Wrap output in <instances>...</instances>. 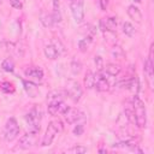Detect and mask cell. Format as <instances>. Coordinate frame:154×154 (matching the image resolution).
I'll return each mask as SVG.
<instances>
[{
    "instance_id": "obj_1",
    "label": "cell",
    "mask_w": 154,
    "mask_h": 154,
    "mask_svg": "<svg viewBox=\"0 0 154 154\" xmlns=\"http://www.w3.org/2000/svg\"><path fill=\"white\" fill-rule=\"evenodd\" d=\"M131 105L134 109V116H135V124L138 128H144L147 125V109L144 102L135 94L131 99Z\"/></svg>"
},
{
    "instance_id": "obj_2",
    "label": "cell",
    "mask_w": 154,
    "mask_h": 154,
    "mask_svg": "<svg viewBox=\"0 0 154 154\" xmlns=\"http://www.w3.org/2000/svg\"><path fill=\"white\" fill-rule=\"evenodd\" d=\"M4 138L7 142H12L19 135V125L14 117H10L4 126Z\"/></svg>"
},
{
    "instance_id": "obj_3",
    "label": "cell",
    "mask_w": 154,
    "mask_h": 154,
    "mask_svg": "<svg viewBox=\"0 0 154 154\" xmlns=\"http://www.w3.org/2000/svg\"><path fill=\"white\" fill-rule=\"evenodd\" d=\"M65 93H66V96H69L73 102H78L82 97L83 90L78 82H76L75 79H67L66 87H65Z\"/></svg>"
},
{
    "instance_id": "obj_4",
    "label": "cell",
    "mask_w": 154,
    "mask_h": 154,
    "mask_svg": "<svg viewBox=\"0 0 154 154\" xmlns=\"http://www.w3.org/2000/svg\"><path fill=\"white\" fill-rule=\"evenodd\" d=\"M40 119L41 114L37 111V108H31L26 114H25V120L28 123L29 131L31 132H38L40 131Z\"/></svg>"
},
{
    "instance_id": "obj_5",
    "label": "cell",
    "mask_w": 154,
    "mask_h": 154,
    "mask_svg": "<svg viewBox=\"0 0 154 154\" xmlns=\"http://www.w3.org/2000/svg\"><path fill=\"white\" fill-rule=\"evenodd\" d=\"M71 13L73 16V19L76 23H81L84 18V5L83 0H72L70 1Z\"/></svg>"
},
{
    "instance_id": "obj_6",
    "label": "cell",
    "mask_w": 154,
    "mask_h": 154,
    "mask_svg": "<svg viewBox=\"0 0 154 154\" xmlns=\"http://www.w3.org/2000/svg\"><path fill=\"white\" fill-rule=\"evenodd\" d=\"M36 140H37V132H31V131H29L28 134L23 135V136L19 138L18 148H20V149H29V148H31V147L35 146Z\"/></svg>"
},
{
    "instance_id": "obj_7",
    "label": "cell",
    "mask_w": 154,
    "mask_h": 154,
    "mask_svg": "<svg viewBox=\"0 0 154 154\" xmlns=\"http://www.w3.org/2000/svg\"><path fill=\"white\" fill-rule=\"evenodd\" d=\"M63 116H64L65 122H66L67 124H75V123H77L78 120L84 119V113L81 112V111L77 109V108H73V107H69L67 111H66Z\"/></svg>"
},
{
    "instance_id": "obj_8",
    "label": "cell",
    "mask_w": 154,
    "mask_h": 154,
    "mask_svg": "<svg viewBox=\"0 0 154 154\" xmlns=\"http://www.w3.org/2000/svg\"><path fill=\"white\" fill-rule=\"evenodd\" d=\"M58 132H59V131H58L57 126L54 125L53 122H51V123L48 124V126H47V130H46L45 135H43V138H42V141H41V146H42V147H47V146L52 144V142H53V140L55 138V135H57Z\"/></svg>"
},
{
    "instance_id": "obj_9",
    "label": "cell",
    "mask_w": 154,
    "mask_h": 154,
    "mask_svg": "<svg viewBox=\"0 0 154 154\" xmlns=\"http://www.w3.org/2000/svg\"><path fill=\"white\" fill-rule=\"evenodd\" d=\"M24 73H25V77H28L29 81H31L34 83H40L43 79V70L41 67H37V66L28 67L24 71Z\"/></svg>"
},
{
    "instance_id": "obj_10",
    "label": "cell",
    "mask_w": 154,
    "mask_h": 154,
    "mask_svg": "<svg viewBox=\"0 0 154 154\" xmlns=\"http://www.w3.org/2000/svg\"><path fill=\"white\" fill-rule=\"evenodd\" d=\"M100 29L101 31H114L117 29V19L114 17H107V18H102L100 20Z\"/></svg>"
},
{
    "instance_id": "obj_11",
    "label": "cell",
    "mask_w": 154,
    "mask_h": 154,
    "mask_svg": "<svg viewBox=\"0 0 154 154\" xmlns=\"http://www.w3.org/2000/svg\"><path fill=\"white\" fill-rule=\"evenodd\" d=\"M109 83L108 81L102 76V73L99 71L97 73H95V84L94 88H96L99 91H107L109 89Z\"/></svg>"
},
{
    "instance_id": "obj_12",
    "label": "cell",
    "mask_w": 154,
    "mask_h": 154,
    "mask_svg": "<svg viewBox=\"0 0 154 154\" xmlns=\"http://www.w3.org/2000/svg\"><path fill=\"white\" fill-rule=\"evenodd\" d=\"M126 11H128V14H129V17L131 19L136 20L137 23H141V20H142V12H141V10L137 6L130 5V6H128Z\"/></svg>"
},
{
    "instance_id": "obj_13",
    "label": "cell",
    "mask_w": 154,
    "mask_h": 154,
    "mask_svg": "<svg viewBox=\"0 0 154 154\" xmlns=\"http://www.w3.org/2000/svg\"><path fill=\"white\" fill-rule=\"evenodd\" d=\"M52 18L54 23H60L61 22V11H60V2L59 0H53V12H52Z\"/></svg>"
},
{
    "instance_id": "obj_14",
    "label": "cell",
    "mask_w": 154,
    "mask_h": 154,
    "mask_svg": "<svg viewBox=\"0 0 154 154\" xmlns=\"http://www.w3.org/2000/svg\"><path fill=\"white\" fill-rule=\"evenodd\" d=\"M43 52H45L46 58L49 59V60H55V59L59 57V53H58V51L54 48L53 45H47V46H45Z\"/></svg>"
},
{
    "instance_id": "obj_15",
    "label": "cell",
    "mask_w": 154,
    "mask_h": 154,
    "mask_svg": "<svg viewBox=\"0 0 154 154\" xmlns=\"http://www.w3.org/2000/svg\"><path fill=\"white\" fill-rule=\"evenodd\" d=\"M23 85H24L25 91L29 94V96H31V97H35L36 96V94H37V87H36V84L34 82L23 79Z\"/></svg>"
},
{
    "instance_id": "obj_16",
    "label": "cell",
    "mask_w": 154,
    "mask_h": 154,
    "mask_svg": "<svg viewBox=\"0 0 154 154\" xmlns=\"http://www.w3.org/2000/svg\"><path fill=\"white\" fill-rule=\"evenodd\" d=\"M94 84H95V73L93 71L88 70L84 76V85L87 89H93Z\"/></svg>"
},
{
    "instance_id": "obj_17",
    "label": "cell",
    "mask_w": 154,
    "mask_h": 154,
    "mask_svg": "<svg viewBox=\"0 0 154 154\" xmlns=\"http://www.w3.org/2000/svg\"><path fill=\"white\" fill-rule=\"evenodd\" d=\"M103 70L106 73L111 75V76H118L120 73V66L117 64H107L106 66H103Z\"/></svg>"
},
{
    "instance_id": "obj_18",
    "label": "cell",
    "mask_w": 154,
    "mask_h": 154,
    "mask_svg": "<svg viewBox=\"0 0 154 154\" xmlns=\"http://www.w3.org/2000/svg\"><path fill=\"white\" fill-rule=\"evenodd\" d=\"M61 101H63V100H61ZM61 101H49V102H48L47 111H48V113H49L51 116H53V117L58 116V113H59V105H60Z\"/></svg>"
},
{
    "instance_id": "obj_19",
    "label": "cell",
    "mask_w": 154,
    "mask_h": 154,
    "mask_svg": "<svg viewBox=\"0 0 154 154\" xmlns=\"http://www.w3.org/2000/svg\"><path fill=\"white\" fill-rule=\"evenodd\" d=\"M128 89L131 90L132 93L137 94L138 89H140V84H138V78L136 76H131L129 77V84H128Z\"/></svg>"
},
{
    "instance_id": "obj_20",
    "label": "cell",
    "mask_w": 154,
    "mask_h": 154,
    "mask_svg": "<svg viewBox=\"0 0 154 154\" xmlns=\"http://www.w3.org/2000/svg\"><path fill=\"white\" fill-rule=\"evenodd\" d=\"M40 20L43 24V26H46V28H51L54 24V20L52 18V14H48V13H41Z\"/></svg>"
},
{
    "instance_id": "obj_21",
    "label": "cell",
    "mask_w": 154,
    "mask_h": 154,
    "mask_svg": "<svg viewBox=\"0 0 154 154\" xmlns=\"http://www.w3.org/2000/svg\"><path fill=\"white\" fill-rule=\"evenodd\" d=\"M123 32H124L126 36L132 37V36L136 34V29H135V26H134L130 22H124V23H123Z\"/></svg>"
},
{
    "instance_id": "obj_22",
    "label": "cell",
    "mask_w": 154,
    "mask_h": 154,
    "mask_svg": "<svg viewBox=\"0 0 154 154\" xmlns=\"http://www.w3.org/2000/svg\"><path fill=\"white\" fill-rule=\"evenodd\" d=\"M66 95L65 91H61V90H53L48 94V100L49 101H61L63 97Z\"/></svg>"
},
{
    "instance_id": "obj_23",
    "label": "cell",
    "mask_w": 154,
    "mask_h": 154,
    "mask_svg": "<svg viewBox=\"0 0 154 154\" xmlns=\"http://www.w3.org/2000/svg\"><path fill=\"white\" fill-rule=\"evenodd\" d=\"M1 69L6 72H13L14 71V63L11 58H6L4 59V61L1 63Z\"/></svg>"
},
{
    "instance_id": "obj_24",
    "label": "cell",
    "mask_w": 154,
    "mask_h": 154,
    "mask_svg": "<svg viewBox=\"0 0 154 154\" xmlns=\"http://www.w3.org/2000/svg\"><path fill=\"white\" fill-rule=\"evenodd\" d=\"M111 55H112V58H114V59H123V58L125 57V53H124V51H123L122 47H119V46H113L112 49H111Z\"/></svg>"
},
{
    "instance_id": "obj_25",
    "label": "cell",
    "mask_w": 154,
    "mask_h": 154,
    "mask_svg": "<svg viewBox=\"0 0 154 154\" xmlns=\"http://www.w3.org/2000/svg\"><path fill=\"white\" fill-rule=\"evenodd\" d=\"M153 66H154L153 59L147 58V60L144 61V72L147 73V76H148L150 79L153 78Z\"/></svg>"
},
{
    "instance_id": "obj_26",
    "label": "cell",
    "mask_w": 154,
    "mask_h": 154,
    "mask_svg": "<svg viewBox=\"0 0 154 154\" xmlns=\"http://www.w3.org/2000/svg\"><path fill=\"white\" fill-rule=\"evenodd\" d=\"M91 40H93V37H90V36H85V38L79 40V42H78V48H79V51H81V52H87V49H88L89 43L91 42Z\"/></svg>"
},
{
    "instance_id": "obj_27",
    "label": "cell",
    "mask_w": 154,
    "mask_h": 154,
    "mask_svg": "<svg viewBox=\"0 0 154 154\" xmlns=\"http://www.w3.org/2000/svg\"><path fill=\"white\" fill-rule=\"evenodd\" d=\"M0 89H1L4 93H6V94H12V93L14 91L13 84H12L11 82H7V81H5V82H2V83L0 84Z\"/></svg>"
},
{
    "instance_id": "obj_28",
    "label": "cell",
    "mask_w": 154,
    "mask_h": 154,
    "mask_svg": "<svg viewBox=\"0 0 154 154\" xmlns=\"http://www.w3.org/2000/svg\"><path fill=\"white\" fill-rule=\"evenodd\" d=\"M52 45L54 46V48L58 51L59 54H64V53H65V51H66V49H65V46L61 43V41H60L59 38H53V40H52Z\"/></svg>"
},
{
    "instance_id": "obj_29",
    "label": "cell",
    "mask_w": 154,
    "mask_h": 154,
    "mask_svg": "<svg viewBox=\"0 0 154 154\" xmlns=\"http://www.w3.org/2000/svg\"><path fill=\"white\" fill-rule=\"evenodd\" d=\"M81 70H82V64H81V61L77 60V59H73V60L71 61V72H72L73 75H78V73L81 72Z\"/></svg>"
},
{
    "instance_id": "obj_30",
    "label": "cell",
    "mask_w": 154,
    "mask_h": 154,
    "mask_svg": "<svg viewBox=\"0 0 154 154\" xmlns=\"http://www.w3.org/2000/svg\"><path fill=\"white\" fill-rule=\"evenodd\" d=\"M94 63H95V66H96L97 71L103 70V59H102V57H100V55H95V58H94Z\"/></svg>"
},
{
    "instance_id": "obj_31",
    "label": "cell",
    "mask_w": 154,
    "mask_h": 154,
    "mask_svg": "<svg viewBox=\"0 0 154 154\" xmlns=\"http://www.w3.org/2000/svg\"><path fill=\"white\" fill-rule=\"evenodd\" d=\"M69 152H70V153H75V154H78V153H87V148L83 147V146H75V147H72Z\"/></svg>"
},
{
    "instance_id": "obj_32",
    "label": "cell",
    "mask_w": 154,
    "mask_h": 154,
    "mask_svg": "<svg viewBox=\"0 0 154 154\" xmlns=\"http://www.w3.org/2000/svg\"><path fill=\"white\" fill-rule=\"evenodd\" d=\"M8 2H10V5H11L13 8H16V10H20V8L23 7V4H22L20 0H8Z\"/></svg>"
},
{
    "instance_id": "obj_33",
    "label": "cell",
    "mask_w": 154,
    "mask_h": 154,
    "mask_svg": "<svg viewBox=\"0 0 154 154\" xmlns=\"http://www.w3.org/2000/svg\"><path fill=\"white\" fill-rule=\"evenodd\" d=\"M83 131H84L83 124H78V125H76V126L73 128V134H75L76 136H81V135L83 134Z\"/></svg>"
},
{
    "instance_id": "obj_34",
    "label": "cell",
    "mask_w": 154,
    "mask_h": 154,
    "mask_svg": "<svg viewBox=\"0 0 154 154\" xmlns=\"http://www.w3.org/2000/svg\"><path fill=\"white\" fill-rule=\"evenodd\" d=\"M100 7L102 11H106L108 7V0H100Z\"/></svg>"
},
{
    "instance_id": "obj_35",
    "label": "cell",
    "mask_w": 154,
    "mask_h": 154,
    "mask_svg": "<svg viewBox=\"0 0 154 154\" xmlns=\"http://www.w3.org/2000/svg\"><path fill=\"white\" fill-rule=\"evenodd\" d=\"M53 123H54V125L57 126V129H58V131L60 132V131H63V123L60 122V120H53Z\"/></svg>"
},
{
    "instance_id": "obj_36",
    "label": "cell",
    "mask_w": 154,
    "mask_h": 154,
    "mask_svg": "<svg viewBox=\"0 0 154 154\" xmlns=\"http://www.w3.org/2000/svg\"><path fill=\"white\" fill-rule=\"evenodd\" d=\"M136 1H137V2H140V1H141V0H136Z\"/></svg>"
},
{
    "instance_id": "obj_37",
    "label": "cell",
    "mask_w": 154,
    "mask_h": 154,
    "mask_svg": "<svg viewBox=\"0 0 154 154\" xmlns=\"http://www.w3.org/2000/svg\"><path fill=\"white\" fill-rule=\"evenodd\" d=\"M1 2H2V0H0V5H1Z\"/></svg>"
},
{
    "instance_id": "obj_38",
    "label": "cell",
    "mask_w": 154,
    "mask_h": 154,
    "mask_svg": "<svg viewBox=\"0 0 154 154\" xmlns=\"http://www.w3.org/2000/svg\"><path fill=\"white\" fill-rule=\"evenodd\" d=\"M69 1H72V0H69Z\"/></svg>"
}]
</instances>
